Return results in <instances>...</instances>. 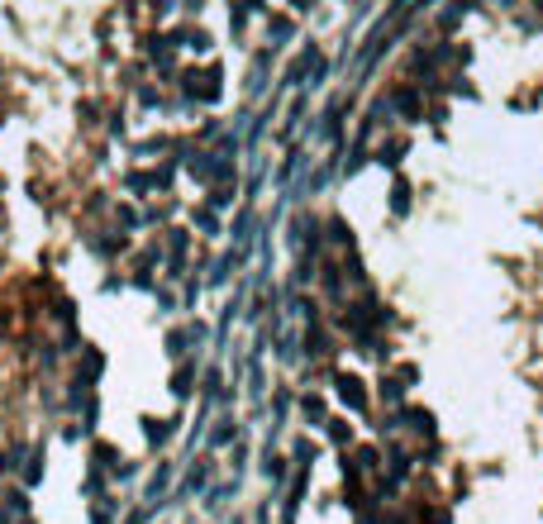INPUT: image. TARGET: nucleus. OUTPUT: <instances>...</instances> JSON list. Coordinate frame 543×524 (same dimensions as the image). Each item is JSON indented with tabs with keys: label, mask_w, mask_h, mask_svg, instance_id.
Returning a JSON list of instances; mask_svg holds the SVG:
<instances>
[{
	"label": "nucleus",
	"mask_w": 543,
	"mask_h": 524,
	"mask_svg": "<svg viewBox=\"0 0 543 524\" xmlns=\"http://www.w3.org/2000/svg\"><path fill=\"white\" fill-rule=\"evenodd\" d=\"M515 338H520V372L534 396V419H539L543 444V215L534 224L525 257L515 262Z\"/></svg>",
	"instance_id": "1"
}]
</instances>
